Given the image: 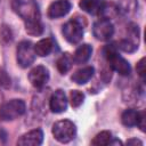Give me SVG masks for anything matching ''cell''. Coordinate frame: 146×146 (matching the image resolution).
I'll return each instance as SVG.
<instances>
[{
	"mask_svg": "<svg viewBox=\"0 0 146 146\" xmlns=\"http://www.w3.org/2000/svg\"><path fill=\"white\" fill-rule=\"evenodd\" d=\"M11 6L14 11L23 18L25 24L41 22L40 10L34 0H13Z\"/></svg>",
	"mask_w": 146,
	"mask_h": 146,
	"instance_id": "6da1fadb",
	"label": "cell"
},
{
	"mask_svg": "<svg viewBox=\"0 0 146 146\" xmlns=\"http://www.w3.org/2000/svg\"><path fill=\"white\" fill-rule=\"evenodd\" d=\"M104 56L108 62V65L115 72H117L121 75H129L131 72L130 64L128 63L127 59L121 57L117 54L116 48L113 44H108L104 48Z\"/></svg>",
	"mask_w": 146,
	"mask_h": 146,
	"instance_id": "7a4b0ae2",
	"label": "cell"
},
{
	"mask_svg": "<svg viewBox=\"0 0 146 146\" xmlns=\"http://www.w3.org/2000/svg\"><path fill=\"white\" fill-rule=\"evenodd\" d=\"M51 131L56 140L66 144L72 139H74L76 135V127L70 120H60L54 123Z\"/></svg>",
	"mask_w": 146,
	"mask_h": 146,
	"instance_id": "3957f363",
	"label": "cell"
},
{
	"mask_svg": "<svg viewBox=\"0 0 146 146\" xmlns=\"http://www.w3.org/2000/svg\"><path fill=\"white\" fill-rule=\"evenodd\" d=\"M25 103L22 99H11L0 107V117L3 121H11L25 113Z\"/></svg>",
	"mask_w": 146,
	"mask_h": 146,
	"instance_id": "277c9868",
	"label": "cell"
},
{
	"mask_svg": "<svg viewBox=\"0 0 146 146\" xmlns=\"http://www.w3.org/2000/svg\"><path fill=\"white\" fill-rule=\"evenodd\" d=\"M62 33L70 43H79L83 36V26L80 21L72 18L63 25Z\"/></svg>",
	"mask_w": 146,
	"mask_h": 146,
	"instance_id": "5b68a950",
	"label": "cell"
},
{
	"mask_svg": "<svg viewBox=\"0 0 146 146\" xmlns=\"http://www.w3.org/2000/svg\"><path fill=\"white\" fill-rule=\"evenodd\" d=\"M16 57L17 63L21 67L25 68L29 67L31 64H33L35 59V52L34 47L30 41H21L16 49Z\"/></svg>",
	"mask_w": 146,
	"mask_h": 146,
	"instance_id": "8992f818",
	"label": "cell"
},
{
	"mask_svg": "<svg viewBox=\"0 0 146 146\" xmlns=\"http://www.w3.org/2000/svg\"><path fill=\"white\" fill-rule=\"evenodd\" d=\"M94 36L100 41L110 40L114 34V26L108 18H100L92 26Z\"/></svg>",
	"mask_w": 146,
	"mask_h": 146,
	"instance_id": "52a82bcc",
	"label": "cell"
},
{
	"mask_svg": "<svg viewBox=\"0 0 146 146\" xmlns=\"http://www.w3.org/2000/svg\"><path fill=\"white\" fill-rule=\"evenodd\" d=\"M29 80L31 82V84L36 88V89H41L43 88L48 80H49V71L42 66V65H38L35 67H33L30 73H29Z\"/></svg>",
	"mask_w": 146,
	"mask_h": 146,
	"instance_id": "ba28073f",
	"label": "cell"
},
{
	"mask_svg": "<svg viewBox=\"0 0 146 146\" xmlns=\"http://www.w3.org/2000/svg\"><path fill=\"white\" fill-rule=\"evenodd\" d=\"M72 8V3L68 0H56L48 7V16L50 18H59L65 16Z\"/></svg>",
	"mask_w": 146,
	"mask_h": 146,
	"instance_id": "9c48e42d",
	"label": "cell"
},
{
	"mask_svg": "<svg viewBox=\"0 0 146 146\" xmlns=\"http://www.w3.org/2000/svg\"><path fill=\"white\" fill-rule=\"evenodd\" d=\"M49 106L51 112L54 113H62L65 112L67 108V98L65 92L62 89H58L52 92L50 100H49Z\"/></svg>",
	"mask_w": 146,
	"mask_h": 146,
	"instance_id": "30bf717a",
	"label": "cell"
},
{
	"mask_svg": "<svg viewBox=\"0 0 146 146\" xmlns=\"http://www.w3.org/2000/svg\"><path fill=\"white\" fill-rule=\"evenodd\" d=\"M43 141V132L41 129H33L24 133L18 140L17 145L21 146H38Z\"/></svg>",
	"mask_w": 146,
	"mask_h": 146,
	"instance_id": "8fae6325",
	"label": "cell"
},
{
	"mask_svg": "<svg viewBox=\"0 0 146 146\" xmlns=\"http://www.w3.org/2000/svg\"><path fill=\"white\" fill-rule=\"evenodd\" d=\"M79 6L83 11L90 15H99L104 11L106 2L105 0H80Z\"/></svg>",
	"mask_w": 146,
	"mask_h": 146,
	"instance_id": "7c38bea8",
	"label": "cell"
},
{
	"mask_svg": "<svg viewBox=\"0 0 146 146\" xmlns=\"http://www.w3.org/2000/svg\"><path fill=\"white\" fill-rule=\"evenodd\" d=\"M94 72H95V70L92 66H86V67H82V68L75 71L73 73V75L71 76V79L76 84H84L92 78Z\"/></svg>",
	"mask_w": 146,
	"mask_h": 146,
	"instance_id": "4fadbf2b",
	"label": "cell"
},
{
	"mask_svg": "<svg viewBox=\"0 0 146 146\" xmlns=\"http://www.w3.org/2000/svg\"><path fill=\"white\" fill-rule=\"evenodd\" d=\"M91 54H92V48L90 44L87 43L81 44L76 48V50L73 54V62L75 64H84L90 58Z\"/></svg>",
	"mask_w": 146,
	"mask_h": 146,
	"instance_id": "5bb4252c",
	"label": "cell"
},
{
	"mask_svg": "<svg viewBox=\"0 0 146 146\" xmlns=\"http://www.w3.org/2000/svg\"><path fill=\"white\" fill-rule=\"evenodd\" d=\"M33 47H34L35 55H38L40 57H44V56H48L52 51L54 41L51 38H44V39L39 40Z\"/></svg>",
	"mask_w": 146,
	"mask_h": 146,
	"instance_id": "9a60e30c",
	"label": "cell"
},
{
	"mask_svg": "<svg viewBox=\"0 0 146 146\" xmlns=\"http://www.w3.org/2000/svg\"><path fill=\"white\" fill-rule=\"evenodd\" d=\"M138 117H139L138 111H136L133 108H128L122 113L121 121H122L123 125H125V127H135V125H137Z\"/></svg>",
	"mask_w": 146,
	"mask_h": 146,
	"instance_id": "2e32d148",
	"label": "cell"
},
{
	"mask_svg": "<svg viewBox=\"0 0 146 146\" xmlns=\"http://www.w3.org/2000/svg\"><path fill=\"white\" fill-rule=\"evenodd\" d=\"M72 64H73V57L68 52H65L57 60V70L62 74H65L71 70Z\"/></svg>",
	"mask_w": 146,
	"mask_h": 146,
	"instance_id": "e0dca14e",
	"label": "cell"
},
{
	"mask_svg": "<svg viewBox=\"0 0 146 146\" xmlns=\"http://www.w3.org/2000/svg\"><path fill=\"white\" fill-rule=\"evenodd\" d=\"M112 138L113 137H112V133L110 131H102L92 139L91 144L92 145H98V146H100V145H110Z\"/></svg>",
	"mask_w": 146,
	"mask_h": 146,
	"instance_id": "ac0fdd59",
	"label": "cell"
},
{
	"mask_svg": "<svg viewBox=\"0 0 146 146\" xmlns=\"http://www.w3.org/2000/svg\"><path fill=\"white\" fill-rule=\"evenodd\" d=\"M70 104L72 107H79L84 100V94L79 90H72L70 92Z\"/></svg>",
	"mask_w": 146,
	"mask_h": 146,
	"instance_id": "d6986e66",
	"label": "cell"
},
{
	"mask_svg": "<svg viewBox=\"0 0 146 146\" xmlns=\"http://www.w3.org/2000/svg\"><path fill=\"white\" fill-rule=\"evenodd\" d=\"M117 47L125 51V52H133L137 50L138 48V43L136 42H132L131 40H128V39H124V40H121L119 43H117Z\"/></svg>",
	"mask_w": 146,
	"mask_h": 146,
	"instance_id": "ffe728a7",
	"label": "cell"
},
{
	"mask_svg": "<svg viewBox=\"0 0 146 146\" xmlns=\"http://www.w3.org/2000/svg\"><path fill=\"white\" fill-rule=\"evenodd\" d=\"M0 36H1V40L5 41V42H9L11 40V32H10V29L6 25L2 26L1 29V32H0Z\"/></svg>",
	"mask_w": 146,
	"mask_h": 146,
	"instance_id": "44dd1931",
	"label": "cell"
},
{
	"mask_svg": "<svg viewBox=\"0 0 146 146\" xmlns=\"http://www.w3.org/2000/svg\"><path fill=\"white\" fill-rule=\"evenodd\" d=\"M136 70H137V73L139 74V76H140L141 79H144V78H145V57H143V58L138 62V64H137V66H136Z\"/></svg>",
	"mask_w": 146,
	"mask_h": 146,
	"instance_id": "7402d4cb",
	"label": "cell"
},
{
	"mask_svg": "<svg viewBox=\"0 0 146 146\" xmlns=\"http://www.w3.org/2000/svg\"><path fill=\"white\" fill-rule=\"evenodd\" d=\"M145 119H146V113H145V111L139 112V117H138L137 125L140 128L141 131H145Z\"/></svg>",
	"mask_w": 146,
	"mask_h": 146,
	"instance_id": "603a6c76",
	"label": "cell"
},
{
	"mask_svg": "<svg viewBox=\"0 0 146 146\" xmlns=\"http://www.w3.org/2000/svg\"><path fill=\"white\" fill-rule=\"evenodd\" d=\"M127 145H143V141H140L137 138H132V139L127 140Z\"/></svg>",
	"mask_w": 146,
	"mask_h": 146,
	"instance_id": "cb8c5ba5",
	"label": "cell"
}]
</instances>
